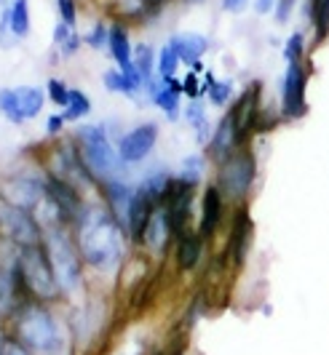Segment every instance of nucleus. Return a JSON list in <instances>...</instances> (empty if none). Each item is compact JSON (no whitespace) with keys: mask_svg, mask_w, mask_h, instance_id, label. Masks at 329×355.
<instances>
[{"mask_svg":"<svg viewBox=\"0 0 329 355\" xmlns=\"http://www.w3.org/2000/svg\"><path fill=\"white\" fill-rule=\"evenodd\" d=\"M73 235L92 286H115L126 265L131 243L124 225L99 198H89L73 219Z\"/></svg>","mask_w":329,"mask_h":355,"instance_id":"obj_1","label":"nucleus"},{"mask_svg":"<svg viewBox=\"0 0 329 355\" xmlns=\"http://www.w3.org/2000/svg\"><path fill=\"white\" fill-rule=\"evenodd\" d=\"M6 331L17 337L35 355H78L67 304H46L35 300H19Z\"/></svg>","mask_w":329,"mask_h":355,"instance_id":"obj_2","label":"nucleus"},{"mask_svg":"<svg viewBox=\"0 0 329 355\" xmlns=\"http://www.w3.org/2000/svg\"><path fill=\"white\" fill-rule=\"evenodd\" d=\"M40 243L49 254L51 270H54L67 302H81L86 297V291L92 288V281H89L83 257H81L78 243H75L73 227L70 225H46Z\"/></svg>","mask_w":329,"mask_h":355,"instance_id":"obj_3","label":"nucleus"},{"mask_svg":"<svg viewBox=\"0 0 329 355\" xmlns=\"http://www.w3.org/2000/svg\"><path fill=\"white\" fill-rule=\"evenodd\" d=\"M70 137H73L86 168L96 179V187L112 177H126V174L134 171L118 155L115 139L110 137L108 131V121H83V123L73 125Z\"/></svg>","mask_w":329,"mask_h":355,"instance_id":"obj_4","label":"nucleus"},{"mask_svg":"<svg viewBox=\"0 0 329 355\" xmlns=\"http://www.w3.org/2000/svg\"><path fill=\"white\" fill-rule=\"evenodd\" d=\"M19 291H22V300H35V302L59 304V307L70 304L56 281L43 243L22 246L19 251Z\"/></svg>","mask_w":329,"mask_h":355,"instance_id":"obj_5","label":"nucleus"},{"mask_svg":"<svg viewBox=\"0 0 329 355\" xmlns=\"http://www.w3.org/2000/svg\"><path fill=\"white\" fill-rule=\"evenodd\" d=\"M255 182H257V155L249 144L236 150L233 155H228L222 163L214 166V182L212 184L233 206H244L246 203V198L252 196V190H255Z\"/></svg>","mask_w":329,"mask_h":355,"instance_id":"obj_6","label":"nucleus"},{"mask_svg":"<svg viewBox=\"0 0 329 355\" xmlns=\"http://www.w3.org/2000/svg\"><path fill=\"white\" fill-rule=\"evenodd\" d=\"M40 163L49 174L67 179L70 184H75L78 190H83L89 198H96V179L92 177V171L86 168V163L81 158L78 147H75L73 137H59L51 139L40 150Z\"/></svg>","mask_w":329,"mask_h":355,"instance_id":"obj_7","label":"nucleus"},{"mask_svg":"<svg viewBox=\"0 0 329 355\" xmlns=\"http://www.w3.org/2000/svg\"><path fill=\"white\" fill-rule=\"evenodd\" d=\"M0 196L22 206L27 211H35L40 200L46 198V168L40 160H24L0 177Z\"/></svg>","mask_w":329,"mask_h":355,"instance_id":"obj_8","label":"nucleus"},{"mask_svg":"<svg viewBox=\"0 0 329 355\" xmlns=\"http://www.w3.org/2000/svg\"><path fill=\"white\" fill-rule=\"evenodd\" d=\"M311 70L305 62H289L281 75V121H300L308 115Z\"/></svg>","mask_w":329,"mask_h":355,"instance_id":"obj_9","label":"nucleus"},{"mask_svg":"<svg viewBox=\"0 0 329 355\" xmlns=\"http://www.w3.org/2000/svg\"><path fill=\"white\" fill-rule=\"evenodd\" d=\"M0 235L14 241L17 246H35L43 241V225L35 211L14 206L0 196Z\"/></svg>","mask_w":329,"mask_h":355,"instance_id":"obj_10","label":"nucleus"},{"mask_svg":"<svg viewBox=\"0 0 329 355\" xmlns=\"http://www.w3.org/2000/svg\"><path fill=\"white\" fill-rule=\"evenodd\" d=\"M158 142H161V123L140 121L137 125L126 128L118 137L115 147H118V155H121V160L126 163L128 168H137V166H142L155 153Z\"/></svg>","mask_w":329,"mask_h":355,"instance_id":"obj_11","label":"nucleus"},{"mask_svg":"<svg viewBox=\"0 0 329 355\" xmlns=\"http://www.w3.org/2000/svg\"><path fill=\"white\" fill-rule=\"evenodd\" d=\"M252 238H255V219L244 206H236L233 219H230V230H228V241H225V259L233 267H241L249 257L252 249Z\"/></svg>","mask_w":329,"mask_h":355,"instance_id":"obj_12","label":"nucleus"},{"mask_svg":"<svg viewBox=\"0 0 329 355\" xmlns=\"http://www.w3.org/2000/svg\"><path fill=\"white\" fill-rule=\"evenodd\" d=\"M225 209H228V200L222 198L214 184H203V190L199 193V222H196V230L203 241H214L222 230V222H225Z\"/></svg>","mask_w":329,"mask_h":355,"instance_id":"obj_13","label":"nucleus"},{"mask_svg":"<svg viewBox=\"0 0 329 355\" xmlns=\"http://www.w3.org/2000/svg\"><path fill=\"white\" fill-rule=\"evenodd\" d=\"M46 200L65 216L67 225H73V219L78 216V211L83 209V203L89 200V196H86L83 190H78L75 184H70L67 179L46 171Z\"/></svg>","mask_w":329,"mask_h":355,"instance_id":"obj_14","label":"nucleus"},{"mask_svg":"<svg viewBox=\"0 0 329 355\" xmlns=\"http://www.w3.org/2000/svg\"><path fill=\"white\" fill-rule=\"evenodd\" d=\"M183 86H180V78L174 80H161L155 78L145 91V102L150 107H155L161 115H164L169 123H177L183 121Z\"/></svg>","mask_w":329,"mask_h":355,"instance_id":"obj_15","label":"nucleus"},{"mask_svg":"<svg viewBox=\"0 0 329 355\" xmlns=\"http://www.w3.org/2000/svg\"><path fill=\"white\" fill-rule=\"evenodd\" d=\"M171 246H174V227H171L169 211L164 206H158L153 219H150V225H147L140 251L145 254L147 259H164L166 254L171 251Z\"/></svg>","mask_w":329,"mask_h":355,"instance_id":"obj_16","label":"nucleus"},{"mask_svg":"<svg viewBox=\"0 0 329 355\" xmlns=\"http://www.w3.org/2000/svg\"><path fill=\"white\" fill-rule=\"evenodd\" d=\"M241 147H246V144H244L241 134H238V125H236L233 112L228 110V112L219 118L217 123H214L212 142L203 147V153H206V158L217 166V163H222L228 155H233V153H236V150H241Z\"/></svg>","mask_w":329,"mask_h":355,"instance_id":"obj_17","label":"nucleus"},{"mask_svg":"<svg viewBox=\"0 0 329 355\" xmlns=\"http://www.w3.org/2000/svg\"><path fill=\"white\" fill-rule=\"evenodd\" d=\"M134 177L126 174V177H112L108 182H102L96 187V198L108 206L110 211L115 214V219L124 225L126 222L128 206H131V198H134Z\"/></svg>","mask_w":329,"mask_h":355,"instance_id":"obj_18","label":"nucleus"},{"mask_svg":"<svg viewBox=\"0 0 329 355\" xmlns=\"http://www.w3.org/2000/svg\"><path fill=\"white\" fill-rule=\"evenodd\" d=\"M203 254H206V241H203L199 230H185L174 238V246H171V259L177 272H196L199 265L203 262Z\"/></svg>","mask_w":329,"mask_h":355,"instance_id":"obj_19","label":"nucleus"},{"mask_svg":"<svg viewBox=\"0 0 329 355\" xmlns=\"http://www.w3.org/2000/svg\"><path fill=\"white\" fill-rule=\"evenodd\" d=\"M108 56L115 67L128 70L134 62V40H131V24L126 19H110V40Z\"/></svg>","mask_w":329,"mask_h":355,"instance_id":"obj_20","label":"nucleus"},{"mask_svg":"<svg viewBox=\"0 0 329 355\" xmlns=\"http://www.w3.org/2000/svg\"><path fill=\"white\" fill-rule=\"evenodd\" d=\"M183 121L187 123V128L193 131V139L199 147H206L212 142V134H214V123L209 118V102L199 96V99H187L183 107Z\"/></svg>","mask_w":329,"mask_h":355,"instance_id":"obj_21","label":"nucleus"},{"mask_svg":"<svg viewBox=\"0 0 329 355\" xmlns=\"http://www.w3.org/2000/svg\"><path fill=\"white\" fill-rule=\"evenodd\" d=\"M137 187H140L155 206H164L169 193H171V187H174V171H171L169 166H164V163H158V166H153V168H147V171L140 174Z\"/></svg>","mask_w":329,"mask_h":355,"instance_id":"obj_22","label":"nucleus"},{"mask_svg":"<svg viewBox=\"0 0 329 355\" xmlns=\"http://www.w3.org/2000/svg\"><path fill=\"white\" fill-rule=\"evenodd\" d=\"M102 86H105L108 94L126 96L134 105H142L140 99H145V89L140 86V80H137V75L131 72V67H128V70H121V67H115V64L108 67V70L102 72Z\"/></svg>","mask_w":329,"mask_h":355,"instance_id":"obj_23","label":"nucleus"},{"mask_svg":"<svg viewBox=\"0 0 329 355\" xmlns=\"http://www.w3.org/2000/svg\"><path fill=\"white\" fill-rule=\"evenodd\" d=\"M166 43L177 51V56H180V62H183L185 67H190L196 62H203V56L212 49V40L201 35V33H174Z\"/></svg>","mask_w":329,"mask_h":355,"instance_id":"obj_24","label":"nucleus"},{"mask_svg":"<svg viewBox=\"0 0 329 355\" xmlns=\"http://www.w3.org/2000/svg\"><path fill=\"white\" fill-rule=\"evenodd\" d=\"M155 59H158V49L150 46L147 40L134 43V62H131V70L137 75L140 86L147 91V86L155 80Z\"/></svg>","mask_w":329,"mask_h":355,"instance_id":"obj_25","label":"nucleus"},{"mask_svg":"<svg viewBox=\"0 0 329 355\" xmlns=\"http://www.w3.org/2000/svg\"><path fill=\"white\" fill-rule=\"evenodd\" d=\"M209 163L212 160L206 158V153H190V155H183L180 166L174 168V177L185 182V184H193V187H201L203 179H206V171H209Z\"/></svg>","mask_w":329,"mask_h":355,"instance_id":"obj_26","label":"nucleus"},{"mask_svg":"<svg viewBox=\"0 0 329 355\" xmlns=\"http://www.w3.org/2000/svg\"><path fill=\"white\" fill-rule=\"evenodd\" d=\"M305 19L313 30V43H324L329 37V0H305Z\"/></svg>","mask_w":329,"mask_h":355,"instance_id":"obj_27","label":"nucleus"},{"mask_svg":"<svg viewBox=\"0 0 329 355\" xmlns=\"http://www.w3.org/2000/svg\"><path fill=\"white\" fill-rule=\"evenodd\" d=\"M17 96H19V107H22V112H24L27 121L40 118L46 105H49L46 89H40V86H17Z\"/></svg>","mask_w":329,"mask_h":355,"instance_id":"obj_28","label":"nucleus"},{"mask_svg":"<svg viewBox=\"0 0 329 355\" xmlns=\"http://www.w3.org/2000/svg\"><path fill=\"white\" fill-rule=\"evenodd\" d=\"M92 110H94L92 96H89L83 89L73 86V89H70V99H67V105H65V110H62V115L67 118V123L70 125H78L92 115Z\"/></svg>","mask_w":329,"mask_h":355,"instance_id":"obj_29","label":"nucleus"},{"mask_svg":"<svg viewBox=\"0 0 329 355\" xmlns=\"http://www.w3.org/2000/svg\"><path fill=\"white\" fill-rule=\"evenodd\" d=\"M8 8H11V30L17 40H27L33 33V8H30V0H8Z\"/></svg>","mask_w":329,"mask_h":355,"instance_id":"obj_30","label":"nucleus"},{"mask_svg":"<svg viewBox=\"0 0 329 355\" xmlns=\"http://www.w3.org/2000/svg\"><path fill=\"white\" fill-rule=\"evenodd\" d=\"M0 115L3 121H8L11 125H24L27 118L19 107V96H17V86H6L0 89Z\"/></svg>","mask_w":329,"mask_h":355,"instance_id":"obj_31","label":"nucleus"},{"mask_svg":"<svg viewBox=\"0 0 329 355\" xmlns=\"http://www.w3.org/2000/svg\"><path fill=\"white\" fill-rule=\"evenodd\" d=\"M180 67H183V62H180V56L177 51L164 43L161 49H158V59H155V78H161V80H174V78H180Z\"/></svg>","mask_w":329,"mask_h":355,"instance_id":"obj_32","label":"nucleus"},{"mask_svg":"<svg viewBox=\"0 0 329 355\" xmlns=\"http://www.w3.org/2000/svg\"><path fill=\"white\" fill-rule=\"evenodd\" d=\"M236 99V83L230 78H217L214 86L206 94V102L209 107H217V110H228Z\"/></svg>","mask_w":329,"mask_h":355,"instance_id":"obj_33","label":"nucleus"},{"mask_svg":"<svg viewBox=\"0 0 329 355\" xmlns=\"http://www.w3.org/2000/svg\"><path fill=\"white\" fill-rule=\"evenodd\" d=\"M108 40H110L108 19H96V21H92V27L83 33L86 49H92V51H96V53H108Z\"/></svg>","mask_w":329,"mask_h":355,"instance_id":"obj_34","label":"nucleus"},{"mask_svg":"<svg viewBox=\"0 0 329 355\" xmlns=\"http://www.w3.org/2000/svg\"><path fill=\"white\" fill-rule=\"evenodd\" d=\"M305 51H308V37L303 30H294L292 35L284 40V62L289 64V62H305Z\"/></svg>","mask_w":329,"mask_h":355,"instance_id":"obj_35","label":"nucleus"},{"mask_svg":"<svg viewBox=\"0 0 329 355\" xmlns=\"http://www.w3.org/2000/svg\"><path fill=\"white\" fill-rule=\"evenodd\" d=\"M46 99L51 102L54 107H59V110H65V105H67V99H70V89L73 86H67L62 78H56V75H51V78H46Z\"/></svg>","mask_w":329,"mask_h":355,"instance_id":"obj_36","label":"nucleus"},{"mask_svg":"<svg viewBox=\"0 0 329 355\" xmlns=\"http://www.w3.org/2000/svg\"><path fill=\"white\" fill-rule=\"evenodd\" d=\"M17 46L19 40L14 35V30H11V8L6 3V6H0V51H11Z\"/></svg>","mask_w":329,"mask_h":355,"instance_id":"obj_37","label":"nucleus"},{"mask_svg":"<svg viewBox=\"0 0 329 355\" xmlns=\"http://www.w3.org/2000/svg\"><path fill=\"white\" fill-rule=\"evenodd\" d=\"M54 6L56 14H59V21L78 27V21H81V0H54Z\"/></svg>","mask_w":329,"mask_h":355,"instance_id":"obj_38","label":"nucleus"},{"mask_svg":"<svg viewBox=\"0 0 329 355\" xmlns=\"http://www.w3.org/2000/svg\"><path fill=\"white\" fill-rule=\"evenodd\" d=\"M67 118L62 115V110L59 112H49L46 115V121H43V134H46V139H59V137H65V128H67Z\"/></svg>","mask_w":329,"mask_h":355,"instance_id":"obj_39","label":"nucleus"},{"mask_svg":"<svg viewBox=\"0 0 329 355\" xmlns=\"http://www.w3.org/2000/svg\"><path fill=\"white\" fill-rule=\"evenodd\" d=\"M83 46H86V43H83V33L73 30V33L67 35V40H65V43H62L56 51H59V56H62L65 62H70V59H75V56L81 53V49H83Z\"/></svg>","mask_w":329,"mask_h":355,"instance_id":"obj_40","label":"nucleus"},{"mask_svg":"<svg viewBox=\"0 0 329 355\" xmlns=\"http://www.w3.org/2000/svg\"><path fill=\"white\" fill-rule=\"evenodd\" d=\"M180 86H183L185 99H199V96H201V75L187 70L183 78H180Z\"/></svg>","mask_w":329,"mask_h":355,"instance_id":"obj_41","label":"nucleus"},{"mask_svg":"<svg viewBox=\"0 0 329 355\" xmlns=\"http://www.w3.org/2000/svg\"><path fill=\"white\" fill-rule=\"evenodd\" d=\"M297 3H300V0H276V11H273L276 24H289Z\"/></svg>","mask_w":329,"mask_h":355,"instance_id":"obj_42","label":"nucleus"},{"mask_svg":"<svg viewBox=\"0 0 329 355\" xmlns=\"http://www.w3.org/2000/svg\"><path fill=\"white\" fill-rule=\"evenodd\" d=\"M0 355H35L30 347H24L17 337H11L8 331H6V337H3V347H0Z\"/></svg>","mask_w":329,"mask_h":355,"instance_id":"obj_43","label":"nucleus"},{"mask_svg":"<svg viewBox=\"0 0 329 355\" xmlns=\"http://www.w3.org/2000/svg\"><path fill=\"white\" fill-rule=\"evenodd\" d=\"M201 315H203V300L201 297H196L193 302L187 304V310H185V315H183L185 329H193V326L201 320Z\"/></svg>","mask_w":329,"mask_h":355,"instance_id":"obj_44","label":"nucleus"},{"mask_svg":"<svg viewBox=\"0 0 329 355\" xmlns=\"http://www.w3.org/2000/svg\"><path fill=\"white\" fill-rule=\"evenodd\" d=\"M73 30H78V27H70V24H65V21H56L54 30H51V43H54V49H59V46L67 40V35H70Z\"/></svg>","mask_w":329,"mask_h":355,"instance_id":"obj_45","label":"nucleus"},{"mask_svg":"<svg viewBox=\"0 0 329 355\" xmlns=\"http://www.w3.org/2000/svg\"><path fill=\"white\" fill-rule=\"evenodd\" d=\"M219 6L225 14H241V11H246L249 0H219Z\"/></svg>","mask_w":329,"mask_h":355,"instance_id":"obj_46","label":"nucleus"},{"mask_svg":"<svg viewBox=\"0 0 329 355\" xmlns=\"http://www.w3.org/2000/svg\"><path fill=\"white\" fill-rule=\"evenodd\" d=\"M276 11V0H255V14L257 17H268Z\"/></svg>","mask_w":329,"mask_h":355,"instance_id":"obj_47","label":"nucleus"},{"mask_svg":"<svg viewBox=\"0 0 329 355\" xmlns=\"http://www.w3.org/2000/svg\"><path fill=\"white\" fill-rule=\"evenodd\" d=\"M214 80H217V75L212 70H203V75H201V96H206L209 94V89L214 86Z\"/></svg>","mask_w":329,"mask_h":355,"instance_id":"obj_48","label":"nucleus"},{"mask_svg":"<svg viewBox=\"0 0 329 355\" xmlns=\"http://www.w3.org/2000/svg\"><path fill=\"white\" fill-rule=\"evenodd\" d=\"M180 3H190L193 6V3H203V0H180Z\"/></svg>","mask_w":329,"mask_h":355,"instance_id":"obj_49","label":"nucleus"},{"mask_svg":"<svg viewBox=\"0 0 329 355\" xmlns=\"http://www.w3.org/2000/svg\"><path fill=\"white\" fill-rule=\"evenodd\" d=\"M174 355H185V353H183V350H174Z\"/></svg>","mask_w":329,"mask_h":355,"instance_id":"obj_50","label":"nucleus"},{"mask_svg":"<svg viewBox=\"0 0 329 355\" xmlns=\"http://www.w3.org/2000/svg\"><path fill=\"white\" fill-rule=\"evenodd\" d=\"M6 3H8V0H0V6H6Z\"/></svg>","mask_w":329,"mask_h":355,"instance_id":"obj_51","label":"nucleus"}]
</instances>
